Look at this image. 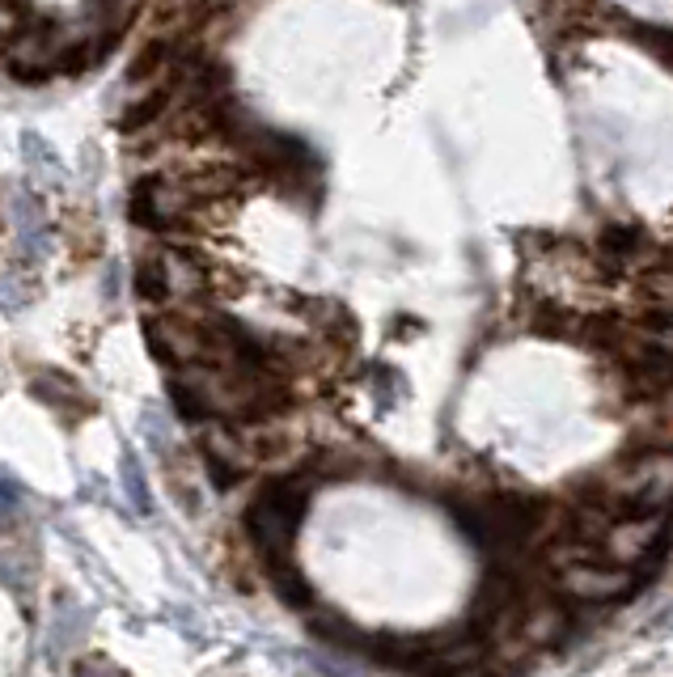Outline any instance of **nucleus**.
I'll list each match as a JSON object with an SVG mask.
<instances>
[{"instance_id":"1","label":"nucleus","mask_w":673,"mask_h":677,"mask_svg":"<svg viewBox=\"0 0 673 677\" xmlns=\"http://www.w3.org/2000/svg\"><path fill=\"white\" fill-rule=\"evenodd\" d=\"M314 487H318V478L310 474V466L276 474L259 487V496L246 508V533H250V542H255L263 563L293 560L296 526H301V517L310 508Z\"/></svg>"},{"instance_id":"3","label":"nucleus","mask_w":673,"mask_h":677,"mask_svg":"<svg viewBox=\"0 0 673 677\" xmlns=\"http://www.w3.org/2000/svg\"><path fill=\"white\" fill-rule=\"evenodd\" d=\"M640 585H644L640 567H615V563L602 560H588L556 572V589L568 606H610V601L631 597Z\"/></svg>"},{"instance_id":"13","label":"nucleus","mask_w":673,"mask_h":677,"mask_svg":"<svg viewBox=\"0 0 673 677\" xmlns=\"http://www.w3.org/2000/svg\"><path fill=\"white\" fill-rule=\"evenodd\" d=\"M77 677H127V669H119L115 661H106V656H93V661L77 665Z\"/></svg>"},{"instance_id":"6","label":"nucleus","mask_w":673,"mask_h":677,"mask_svg":"<svg viewBox=\"0 0 673 677\" xmlns=\"http://www.w3.org/2000/svg\"><path fill=\"white\" fill-rule=\"evenodd\" d=\"M263 567L267 576H271V585H276V593H280V601H289L296 610H310L314 606V589H310V580L293 567V560L263 563Z\"/></svg>"},{"instance_id":"5","label":"nucleus","mask_w":673,"mask_h":677,"mask_svg":"<svg viewBox=\"0 0 673 677\" xmlns=\"http://www.w3.org/2000/svg\"><path fill=\"white\" fill-rule=\"evenodd\" d=\"M161 471H166V487L187 512H200V478H195V466L178 453V449H161Z\"/></svg>"},{"instance_id":"12","label":"nucleus","mask_w":673,"mask_h":677,"mask_svg":"<svg viewBox=\"0 0 673 677\" xmlns=\"http://www.w3.org/2000/svg\"><path fill=\"white\" fill-rule=\"evenodd\" d=\"M123 483H127V492H132V500H136V508L141 512H148V492H145V478H141V466L127 458L123 462Z\"/></svg>"},{"instance_id":"4","label":"nucleus","mask_w":673,"mask_h":677,"mask_svg":"<svg viewBox=\"0 0 673 677\" xmlns=\"http://www.w3.org/2000/svg\"><path fill=\"white\" fill-rule=\"evenodd\" d=\"M30 390H34L38 403H47V407H56V411L72 415V419L93 407L81 385L72 382V377H64V373H52V369H38V373L30 377Z\"/></svg>"},{"instance_id":"7","label":"nucleus","mask_w":673,"mask_h":677,"mask_svg":"<svg viewBox=\"0 0 673 677\" xmlns=\"http://www.w3.org/2000/svg\"><path fill=\"white\" fill-rule=\"evenodd\" d=\"M175 102V86H157V89H148L141 102H132L127 106V115L119 119V132H141V127H148L153 119H161L166 115V106Z\"/></svg>"},{"instance_id":"9","label":"nucleus","mask_w":673,"mask_h":677,"mask_svg":"<svg viewBox=\"0 0 673 677\" xmlns=\"http://www.w3.org/2000/svg\"><path fill=\"white\" fill-rule=\"evenodd\" d=\"M166 59H170V43H166V38H153V43H145V52L127 64V81H148V77H157V72L166 68Z\"/></svg>"},{"instance_id":"14","label":"nucleus","mask_w":673,"mask_h":677,"mask_svg":"<svg viewBox=\"0 0 673 677\" xmlns=\"http://www.w3.org/2000/svg\"><path fill=\"white\" fill-rule=\"evenodd\" d=\"M0 9L13 18H34V0H0Z\"/></svg>"},{"instance_id":"8","label":"nucleus","mask_w":673,"mask_h":677,"mask_svg":"<svg viewBox=\"0 0 673 677\" xmlns=\"http://www.w3.org/2000/svg\"><path fill=\"white\" fill-rule=\"evenodd\" d=\"M170 267H166V259H141V267H136V293L145 296V301H166L170 296Z\"/></svg>"},{"instance_id":"10","label":"nucleus","mask_w":673,"mask_h":677,"mask_svg":"<svg viewBox=\"0 0 673 677\" xmlns=\"http://www.w3.org/2000/svg\"><path fill=\"white\" fill-rule=\"evenodd\" d=\"M22 508H26V492L13 474L0 471V530H13L22 521Z\"/></svg>"},{"instance_id":"11","label":"nucleus","mask_w":673,"mask_h":677,"mask_svg":"<svg viewBox=\"0 0 673 677\" xmlns=\"http://www.w3.org/2000/svg\"><path fill=\"white\" fill-rule=\"evenodd\" d=\"M640 246H644V234H640L636 225H615V229H606V234H602V250H606V255H615V259L636 255Z\"/></svg>"},{"instance_id":"2","label":"nucleus","mask_w":673,"mask_h":677,"mask_svg":"<svg viewBox=\"0 0 673 677\" xmlns=\"http://www.w3.org/2000/svg\"><path fill=\"white\" fill-rule=\"evenodd\" d=\"M670 517L665 512H640V517H615L597 533V560L615 567H640L652 572L657 560L670 551Z\"/></svg>"}]
</instances>
